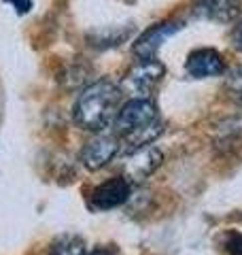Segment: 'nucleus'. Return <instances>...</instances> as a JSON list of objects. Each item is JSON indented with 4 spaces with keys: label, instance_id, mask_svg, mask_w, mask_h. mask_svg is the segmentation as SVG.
<instances>
[{
    "label": "nucleus",
    "instance_id": "f257e3e1",
    "mask_svg": "<svg viewBox=\"0 0 242 255\" xmlns=\"http://www.w3.org/2000/svg\"><path fill=\"white\" fill-rule=\"evenodd\" d=\"M123 90L111 79H98L77 96L72 117L75 124L85 132L100 134L107 128H113L115 117L121 109Z\"/></svg>",
    "mask_w": 242,
    "mask_h": 255
},
{
    "label": "nucleus",
    "instance_id": "f03ea898",
    "mask_svg": "<svg viewBox=\"0 0 242 255\" xmlns=\"http://www.w3.org/2000/svg\"><path fill=\"white\" fill-rule=\"evenodd\" d=\"M157 119L161 117L153 100L130 98L125 105H121L113 128H115V134L119 136V140H123L127 136H132V134H136L138 130H142V128L155 124Z\"/></svg>",
    "mask_w": 242,
    "mask_h": 255
},
{
    "label": "nucleus",
    "instance_id": "7ed1b4c3",
    "mask_svg": "<svg viewBox=\"0 0 242 255\" xmlns=\"http://www.w3.org/2000/svg\"><path fill=\"white\" fill-rule=\"evenodd\" d=\"M164 75H166V66L157 58L140 60L125 73L123 90L130 94L132 98H147V100H151L153 92L159 87Z\"/></svg>",
    "mask_w": 242,
    "mask_h": 255
},
{
    "label": "nucleus",
    "instance_id": "20e7f679",
    "mask_svg": "<svg viewBox=\"0 0 242 255\" xmlns=\"http://www.w3.org/2000/svg\"><path fill=\"white\" fill-rule=\"evenodd\" d=\"M119 151H121V140L117 134L100 132L92 140L85 142L83 151H81V162H83L87 170H100L117 157Z\"/></svg>",
    "mask_w": 242,
    "mask_h": 255
},
{
    "label": "nucleus",
    "instance_id": "39448f33",
    "mask_svg": "<svg viewBox=\"0 0 242 255\" xmlns=\"http://www.w3.org/2000/svg\"><path fill=\"white\" fill-rule=\"evenodd\" d=\"M161 162H164V153L157 147H142L130 151L123 164V177L130 183H142L155 172Z\"/></svg>",
    "mask_w": 242,
    "mask_h": 255
},
{
    "label": "nucleus",
    "instance_id": "423d86ee",
    "mask_svg": "<svg viewBox=\"0 0 242 255\" xmlns=\"http://www.w3.org/2000/svg\"><path fill=\"white\" fill-rule=\"evenodd\" d=\"M132 198V183L125 177H113L92 191V206L98 211H111Z\"/></svg>",
    "mask_w": 242,
    "mask_h": 255
},
{
    "label": "nucleus",
    "instance_id": "0eeeda50",
    "mask_svg": "<svg viewBox=\"0 0 242 255\" xmlns=\"http://www.w3.org/2000/svg\"><path fill=\"white\" fill-rule=\"evenodd\" d=\"M179 30H181V23H174V21H164V23L151 26L149 30H144L138 36V41L134 43V55H138L140 60L155 58L157 51L161 49V45L170 36H174Z\"/></svg>",
    "mask_w": 242,
    "mask_h": 255
},
{
    "label": "nucleus",
    "instance_id": "6e6552de",
    "mask_svg": "<svg viewBox=\"0 0 242 255\" xmlns=\"http://www.w3.org/2000/svg\"><path fill=\"white\" fill-rule=\"evenodd\" d=\"M185 70L193 79H208V77H221L225 73V60L217 49H196L189 53L185 62Z\"/></svg>",
    "mask_w": 242,
    "mask_h": 255
},
{
    "label": "nucleus",
    "instance_id": "1a4fd4ad",
    "mask_svg": "<svg viewBox=\"0 0 242 255\" xmlns=\"http://www.w3.org/2000/svg\"><path fill=\"white\" fill-rule=\"evenodd\" d=\"M193 13L208 21L232 23L240 15V2L238 0H198Z\"/></svg>",
    "mask_w": 242,
    "mask_h": 255
},
{
    "label": "nucleus",
    "instance_id": "9d476101",
    "mask_svg": "<svg viewBox=\"0 0 242 255\" xmlns=\"http://www.w3.org/2000/svg\"><path fill=\"white\" fill-rule=\"evenodd\" d=\"M132 36V26H104L87 34V43L96 49H109L125 43Z\"/></svg>",
    "mask_w": 242,
    "mask_h": 255
},
{
    "label": "nucleus",
    "instance_id": "9b49d317",
    "mask_svg": "<svg viewBox=\"0 0 242 255\" xmlns=\"http://www.w3.org/2000/svg\"><path fill=\"white\" fill-rule=\"evenodd\" d=\"M85 243L81 236L75 234H62L51 243L49 255H85Z\"/></svg>",
    "mask_w": 242,
    "mask_h": 255
},
{
    "label": "nucleus",
    "instance_id": "f8f14e48",
    "mask_svg": "<svg viewBox=\"0 0 242 255\" xmlns=\"http://www.w3.org/2000/svg\"><path fill=\"white\" fill-rule=\"evenodd\" d=\"M225 94L230 96V100L242 107V64L232 68L228 77H225Z\"/></svg>",
    "mask_w": 242,
    "mask_h": 255
},
{
    "label": "nucleus",
    "instance_id": "ddd939ff",
    "mask_svg": "<svg viewBox=\"0 0 242 255\" xmlns=\"http://www.w3.org/2000/svg\"><path fill=\"white\" fill-rule=\"evenodd\" d=\"M225 249L230 255H242V234L232 232L225 238Z\"/></svg>",
    "mask_w": 242,
    "mask_h": 255
},
{
    "label": "nucleus",
    "instance_id": "4468645a",
    "mask_svg": "<svg viewBox=\"0 0 242 255\" xmlns=\"http://www.w3.org/2000/svg\"><path fill=\"white\" fill-rule=\"evenodd\" d=\"M232 43H234V47H236L238 51H242V19L232 30Z\"/></svg>",
    "mask_w": 242,
    "mask_h": 255
},
{
    "label": "nucleus",
    "instance_id": "2eb2a0df",
    "mask_svg": "<svg viewBox=\"0 0 242 255\" xmlns=\"http://www.w3.org/2000/svg\"><path fill=\"white\" fill-rule=\"evenodd\" d=\"M85 255H117V251H115V247H96V249H92V251H87Z\"/></svg>",
    "mask_w": 242,
    "mask_h": 255
},
{
    "label": "nucleus",
    "instance_id": "dca6fc26",
    "mask_svg": "<svg viewBox=\"0 0 242 255\" xmlns=\"http://www.w3.org/2000/svg\"><path fill=\"white\" fill-rule=\"evenodd\" d=\"M9 2H11L19 13H28V11H30V0H9Z\"/></svg>",
    "mask_w": 242,
    "mask_h": 255
}]
</instances>
